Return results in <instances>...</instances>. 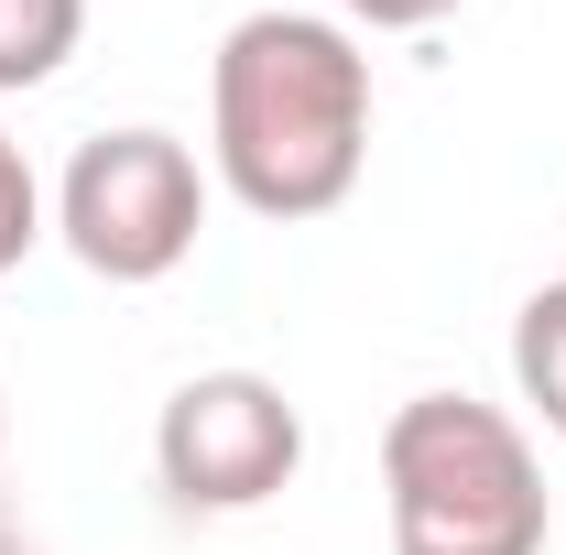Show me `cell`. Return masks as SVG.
Instances as JSON below:
<instances>
[{
	"instance_id": "1",
	"label": "cell",
	"mask_w": 566,
	"mask_h": 555,
	"mask_svg": "<svg viewBox=\"0 0 566 555\" xmlns=\"http://www.w3.org/2000/svg\"><path fill=\"white\" fill-rule=\"evenodd\" d=\"M370 164V55L338 11H251L218 33L208 66V175L251 218H327Z\"/></svg>"
},
{
	"instance_id": "2",
	"label": "cell",
	"mask_w": 566,
	"mask_h": 555,
	"mask_svg": "<svg viewBox=\"0 0 566 555\" xmlns=\"http://www.w3.org/2000/svg\"><path fill=\"white\" fill-rule=\"evenodd\" d=\"M381 523L392 555H545V458L501 404L415 392L381 425Z\"/></svg>"
},
{
	"instance_id": "3",
	"label": "cell",
	"mask_w": 566,
	"mask_h": 555,
	"mask_svg": "<svg viewBox=\"0 0 566 555\" xmlns=\"http://www.w3.org/2000/svg\"><path fill=\"white\" fill-rule=\"evenodd\" d=\"M208 186L218 175L197 164V142L153 132V121L87 132L55 175V240L98 283H164V273H186V251L208 229Z\"/></svg>"
},
{
	"instance_id": "4",
	"label": "cell",
	"mask_w": 566,
	"mask_h": 555,
	"mask_svg": "<svg viewBox=\"0 0 566 555\" xmlns=\"http://www.w3.org/2000/svg\"><path fill=\"white\" fill-rule=\"evenodd\" d=\"M305 469V415L273 370H197L153 415V480L175 512H262Z\"/></svg>"
},
{
	"instance_id": "5",
	"label": "cell",
	"mask_w": 566,
	"mask_h": 555,
	"mask_svg": "<svg viewBox=\"0 0 566 555\" xmlns=\"http://www.w3.org/2000/svg\"><path fill=\"white\" fill-rule=\"evenodd\" d=\"M76 44H87V0H0V98L55 87Z\"/></svg>"
},
{
	"instance_id": "6",
	"label": "cell",
	"mask_w": 566,
	"mask_h": 555,
	"mask_svg": "<svg viewBox=\"0 0 566 555\" xmlns=\"http://www.w3.org/2000/svg\"><path fill=\"white\" fill-rule=\"evenodd\" d=\"M512 392L545 436H566V283H534L512 316Z\"/></svg>"
},
{
	"instance_id": "7",
	"label": "cell",
	"mask_w": 566,
	"mask_h": 555,
	"mask_svg": "<svg viewBox=\"0 0 566 555\" xmlns=\"http://www.w3.org/2000/svg\"><path fill=\"white\" fill-rule=\"evenodd\" d=\"M44 229H55V218H44V186H33L22 142L0 132V273H22V251H33Z\"/></svg>"
},
{
	"instance_id": "8",
	"label": "cell",
	"mask_w": 566,
	"mask_h": 555,
	"mask_svg": "<svg viewBox=\"0 0 566 555\" xmlns=\"http://www.w3.org/2000/svg\"><path fill=\"white\" fill-rule=\"evenodd\" d=\"M338 22H370V33H424V22H447L458 0H327Z\"/></svg>"
},
{
	"instance_id": "9",
	"label": "cell",
	"mask_w": 566,
	"mask_h": 555,
	"mask_svg": "<svg viewBox=\"0 0 566 555\" xmlns=\"http://www.w3.org/2000/svg\"><path fill=\"white\" fill-rule=\"evenodd\" d=\"M0 555H11V512H0Z\"/></svg>"
},
{
	"instance_id": "10",
	"label": "cell",
	"mask_w": 566,
	"mask_h": 555,
	"mask_svg": "<svg viewBox=\"0 0 566 555\" xmlns=\"http://www.w3.org/2000/svg\"><path fill=\"white\" fill-rule=\"evenodd\" d=\"M0 436H11V415H0Z\"/></svg>"
}]
</instances>
